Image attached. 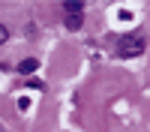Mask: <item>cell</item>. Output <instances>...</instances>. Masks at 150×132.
<instances>
[{
  "label": "cell",
  "mask_w": 150,
  "mask_h": 132,
  "mask_svg": "<svg viewBox=\"0 0 150 132\" xmlns=\"http://www.w3.org/2000/svg\"><path fill=\"white\" fill-rule=\"evenodd\" d=\"M81 21H84V12H66V27L69 30H78Z\"/></svg>",
  "instance_id": "obj_2"
},
{
  "label": "cell",
  "mask_w": 150,
  "mask_h": 132,
  "mask_svg": "<svg viewBox=\"0 0 150 132\" xmlns=\"http://www.w3.org/2000/svg\"><path fill=\"white\" fill-rule=\"evenodd\" d=\"M6 39H9V30H6V27H3V24H0V45H3V42H6Z\"/></svg>",
  "instance_id": "obj_5"
},
{
  "label": "cell",
  "mask_w": 150,
  "mask_h": 132,
  "mask_svg": "<svg viewBox=\"0 0 150 132\" xmlns=\"http://www.w3.org/2000/svg\"><path fill=\"white\" fill-rule=\"evenodd\" d=\"M63 9H66V12H84V3H78V0H72V3H69V0H66Z\"/></svg>",
  "instance_id": "obj_4"
},
{
  "label": "cell",
  "mask_w": 150,
  "mask_h": 132,
  "mask_svg": "<svg viewBox=\"0 0 150 132\" xmlns=\"http://www.w3.org/2000/svg\"><path fill=\"white\" fill-rule=\"evenodd\" d=\"M141 51H144V36L141 33H126L117 42V54L120 57H138Z\"/></svg>",
  "instance_id": "obj_1"
},
{
  "label": "cell",
  "mask_w": 150,
  "mask_h": 132,
  "mask_svg": "<svg viewBox=\"0 0 150 132\" xmlns=\"http://www.w3.org/2000/svg\"><path fill=\"white\" fill-rule=\"evenodd\" d=\"M36 66H39V60L27 57V60H21V63H18V72H24V75H30V72H36Z\"/></svg>",
  "instance_id": "obj_3"
}]
</instances>
